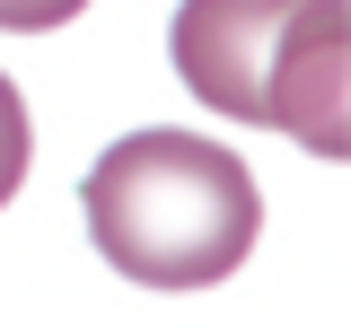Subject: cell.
<instances>
[{"label": "cell", "mask_w": 351, "mask_h": 333, "mask_svg": "<svg viewBox=\"0 0 351 333\" xmlns=\"http://www.w3.org/2000/svg\"><path fill=\"white\" fill-rule=\"evenodd\" d=\"M88 0H0V27L9 36H44V27H71Z\"/></svg>", "instance_id": "obj_4"}, {"label": "cell", "mask_w": 351, "mask_h": 333, "mask_svg": "<svg viewBox=\"0 0 351 333\" xmlns=\"http://www.w3.org/2000/svg\"><path fill=\"white\" fill-rule=\"evenodd\" d=\"M97 254L141 290H211L263 237V202L237 149L193 132H132L80 184Z\"/></svg>", "instance_id": "obj_1"}, {"label": "cell", "mask_w": 351, "mask_h": 333, "mask_svg": "<svg viewBox=\"0 0 351 333\" xmlns=\"http://www.w3.org/2000/svg\"><path fill=\"white\" fill-rule=\"evenodd\" d=\"M27 149H36V140H27V97L9 88V71H0V210H9L18 184H27Z\"/></svg>", "instance_id": "obj_3"}, {"label": "cell", "mask_w": 351, "mask_h": 333, "mask_svg": "<svg viewBox=\"0 0 351 333\" xmlns=\"http://www.w3.org/2000/svg\"><path fill=\"white\" fill-rule=\"evenodd\" d=\"M176 79L228 123H272L334 166L351 149V9L343 0H184L167 27Z\"/></svg>", "instance_id": "obj_2"}]
</instances>
